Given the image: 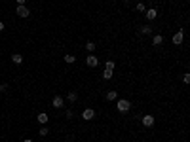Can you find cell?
<instances>
[{
  "label": "cell",
  "instance_id": "obj_1",
  "mask_svg": "<svg viewBox=\"0 0 190 142\" xmlns=\"http://www.w3.org/2000/svg\"><path fill=\"white\" fill-rule=\"evenodd\" d=\"M118 102H116V108H118V112H122V114H126L129 108H131V102H129L127 99H116Z\"/></svg>",
  "mask_w": 190,
  "mask_h": 142
},
{
  "label": "cell",
  "instance_id": "obj_2",
  "mask_svg": "<svg viewBox=\"0 0 190 142\" xmlns=\"http://www.w3.org/2000/svg\"><path fill=\"white\" fill-rule=\"evenodd\" d=\"M183 40H184V28H179V30L173 34V40H171V42L175 44V46H181V44H183Z\"/></svg>",
  "mask_w": 190,
  "mask_h": 142
},
{
  "label": "cell",
  "instance_id": "obj_3",
  "mask_svg": "<svg viewBox=\"0 0 190 142\" xmlns=\"http://www.w3.org/2000/svg\"><path fill=\"white\" fill-rule=\"evenodd\" d=\"M154 116H150V114H147V116H143L141 117V123L144 125V127H152V125H154Z\"/></svg>",
  "mask_w": 190,
  "mask_h": 142
},
{
  "label": "cell",
  "instance_id": "obj_4",
  "mask_svg": "<svg viewBox=\"0 0 190 142\" xmlns=\"http://www.w3.org/2000/svg\"><path fill=\"white\" fill-rule=\"evenodd\" d=\"M95 117V110L93 108H86V110L82 112V119H86V121H91Z\"/></svg>",
  "mask_w": 190,
  "mask_h": 142
},
{
  "label": "cell",
  "instance_id": "obj_5",
  "mask_svg": "<svg viewBox=\"0 0 190 142\" xmlns=\"http://www.w3.org/2000/svg\"><path fill=\"white\" fill-rule=\"evenodd\" d=\"M86 64H88V66H91V68H95L97 64H99V59H97L93 53H90V55L86 57Z\"/></svg>",
  "mask_w": 190,
  "mask_h": 142
},
{
  "label": "cell",
  "instance_id": "obj_6",
  "mask_svg": "<svg viewBox=\"0 0 190 142\" xmlns=\"http://www.w3.org/2000/svg\"><path fill=\"white\" fill-rule=\"evenodd\" d=\"M144 15H147L148 21H154V19L158 17V10H156V8H148V10L144 11Z\"/></svg>",
  "mask_w": 190,
  "mask_h": 142
},
{
  "label": "cell",
  "instance_id": "obj_7",
  "mask_svg": "<svg viewBox=\"0 0 190 142\" xmlns=\"http://www.w3.org/2000/svg\"><path fill=\"white\" fill-rule=\"evenodd\" d=\"M15 13L19 15V17H29L31 11L27 10V6H17V10H15Z\"/></svg>",
  "mask_w": 190,
  "mask_h": 142
},
{
  "label": "cell",
  "instance_id": "obj_8",
  "mask_svg": "<svg viewBox=\"0 0 190 142\" xmlns=\"http://www.w3.org/2000/svg\"><path fill=\"white\" fill-rule=\"evenodd\" d=\"M63 104H65V100H63V97H53V100H51V106L57 110V108H63Z\"/></svg>",
  "mask_w": 190,
  "mask_h": 142
},
{
  "label": "cell",
  "instance_id": "obj_9",
  "mask_svg": "<svg viewBox=\"0 0 190 142\" xmlns=\"http://www.w3.org/2000/svg\"><path fill=\"white\" fill-rule=\"evenodd\" d=\"M36 119H38V123H40V125H46V123H48V119H50V116L42 112V114H38V117H36Z\"/></svg>",
  "mask_w": 190,
  "mask_h": 142
},
{
  "label": "cell",
  "instance_id": "obj_10",
  "mask_svg": "<svg viewBox=\"0 0 190 142\" xmlns=\"http://www.w3.org/2000/svg\"><path fill=\"white\" fill-rule=\"evenodd\" d=\"M162 42H164V36L162 34H154L152 36V46H160Z\"/></svg>",
  "mask_w": 190,
  "mask_h": 142
},
{
  "label": "cell",
  "instance_id": "obj_11",
  "mask_svg": "<svg viewBox=\"0 0 190 142\" xmlns=\"http://www.w3.org/2000/svg\"><path fill=\"white\" fill-rule=\"evenodd\" d=\"M11 61H14L15 64H21V63H23V55H19V53H14V55H11Z\"/></svg>",
  "mask_w": 190,
  "mask_h": 142
},
{
  "label": "cell",
  "instance_id": "obj_12",
  "mask_svg": "<svg viewBox=\"0 0 190 142\" xmlns=\"http://www.w3.org/2000/svg\"><path fill=\"white\" fill-rule=\"evenodd\" d=\"M116 99H118V93L116 91H108L107 93V100H116Z\"/></svg>",
  "mask_w": 190,
  "mask_h": 142
},
{
  "label": "cell",
  "instance_id": "obj_13",
  "mask_svg": "<svg viewBox=\"0 0 190 142\" xmlns=\"http://www.w3.org/2000/svg\"><path fill=\"white\" fill-rule=\"evenodd\" d=\"M76 99H78V95H76L74 91H70V93H68V95H67V100H68V102H74Z\"/></svg>",
  "mask_w": 190,
  "mask_h": 142
},
{
  "label": "cell",
  "instance_id": "obj_14",
  "mask_svg": "<svg viewBox=\"0 0 190 142\" xmlns=\"http://www.w3.org/2000/svg\"><path fill=\"white\" fill-rule=\"evenodd\" d=\"M86 49H88V53H93V51H95V42H88L86 44Z\"/></svg>",
  "mask_w": 190,
  "mask_h": 142
},
{
  "label": "cell",
  "instance_id": "obj_15",
  "mask_svg": "<svg viewBox=\"0 0 190 142\" xmlns=\"http://www.w3.org/2000/svg\"><path fill=\"white\" fill-rule=\"evenodd\" d=\"M65 63H68V64L76 63V57L74 55H65Z\"/></svg>",
  "mask_w": 190,
  "mask_h": 142
},
{
  "label": "cell",
  "instance_id": "obj_16",
  "mask_svg": "<svg viewBox=\"0 0 190 142\" xmlns=\"http://www.w3.org/2000/svg\"><path fill=\"white\" fill-rule=\"evenodd\" d=\"M38 135H40V136H46V135H50V129H48V127H44V125H42V127H40V131H38Z\"/></svg>",
  "mask_w": 190,
  "mask_h": 142
},
{
  "label": "cell",
  "instance_id": "obj_17",
  "mask_svg": "<svg viewBox=\"0 0 190 142\" xmlns=\"http://www.w3.org/2000/svg\"><path fill=\"white\" fill-rule=\"evenodd\" d=\"M141 32H143V34H152V27H141Z\"/></svg>",
  "mask_w": 190,
  "mask_h": 142
},
{
  "label": "cell",
  "instance_id": "obj_18",
  "mask_svg": "<svg viewBox=\"0 0 190 142\" xmlns=\"http://www.w3.org/2000/svg\"><path fill=\"white\" fill-rule=\"evenodd\" d=\"M105 70H114V61H107V64H105Z\"/></svg>",
  "mask_w": 190,
  "mask_h": 142
},
{
  "label": "cell",
  "instance_id": "obj_19",
  "mask_svg": "<svg viewBox=\"0 0 190 142\" xmlns=\"http://www.w3.org/2000/svg\"><path fill=\"white\" fill-rule=\"evenodd\" d=\"M135 10H137V11H147V6H144L143 2H139V4L135 6Z\"/></svg>",
  "mask_w": 190,
  "mask_h": 142
},
{
  "label": "cell",
  "instance_id": "obj_20",
  "mask_svg": "<svg viewBox=\"0 0 190 142\" xmlns=\"http://www.w3.org/2000/svg\"><path fill=\"white\" fill-rule=\"evenodd\" d=\"M112 78V70H105L103 72V80H110Z\"/></svg>",
  "mask_w": 190,
  "mask_h": 142
},
{
  "label": "cell",
  "instance_id": "obj_21",
  "mask_svg": "<svg viewBox=\"0 0 190 142\" xmlns=\"http://www.w3.org/2000/svg\"><path fill=\"white\" fill-rule=\"evenodd\" d=\"M65 116H67V119H72V110H67V112H65Z\"/></svg>",
  "mask_w": 190,
  "mask_h": 142
},
{
  "label": "cell",
  "instance_id": "obj_22",
  "mask_svg": "<svg viewBox=\"0 0 190 142\" xmlns=\"http://www.w3.org/2000/svg\"><path fill=\"white\" fill-rule=\"evenodd\" d=\"M183 82H184V83H188V82H190V76H188V74H184V76H183Z\"/></svg>",
  "mask_w": 190,
  "mask_h": 142
},
{
  "label": "cell",
  "instance_id": "obj_23",
  "mask_svg": "<svg viewBox=\"0 0 190 142\" xmlns=\"http://www.w3.org/2000/svg\"><path fill=\"white\" fill-rule=\"evenodd\" d=\"M6 89H8V85H6V83H0V91H6Z\"/></svg>",
  "mask_w": 190,
  "mask_h": 142
},
{
  "label": "cell",
  "instance_id": "obj_24",
  "mask_svg": "<svg viewBox=\"0 0 190 142\" xmlns=\"http://www.w3.org/2000/svg\"><path fill=\"white\" fill-rule=\"evenodd\" d=\"M27 4V0H17V6H25Z\"/></svg>",
  "mask_w": 190,
  "mask_h": 142
},
{
  "label": "cell",
  "instance_id": "obj_25",
  "mask_svg": "<svg viewBox=\"0 0 190 142\" xmlns=\"http://www.w3.org/2000/svg\"><path fill=\"white\" fill-rule=\"evenodd\" d=\"M4 27H6V25H4V23H2V21H0V32H2V30H4Z\"/></svg>",
  "mask_w": 190,
  "mask_h": 142
},
{
  "label": "cell",
  "instance_id": "obj_26",
  "mask_svg": "<svg viewBox=\"0 0 190 142\" xmlns=\"http://www.w3.org/2000/svg\"><path fill=\"white\" fill-rule=\"evenodd\" d=\"M23 142H32V140H31V138H25V140H23Z\"/></svg>",
  "mask_w": 190,
  "mask_h": 142
},
{
  "label": "cell",
  "instance_id": "obj_27",
  "mask_svg": "<svg viewBox=\"0 0 190 142\" xmlns=\"http://www.w3.org/2000/svg\"><path fill=\"white\" fill-rule=\"evenodd\" d=\"M122 2H129V0H122Z\"/></svg>",
  "mask_w": 190,
  "mask_h": 142
}]
</instances>
